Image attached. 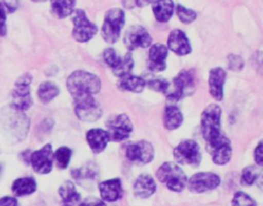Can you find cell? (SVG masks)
<instances>
[{
	"label": "cell",
	"instance_id": "obj_24",
	"mask_svg": "<svg viewBox=\"0 0 263 206\" xmlns=\"http://www.w3.org/2000/svg\"><path fill=\"white\" fill-rule=\"evenodd\" d=\"M183 123V114L176 106H167L163 114V125L168 130L179 128Z\"/></svg>",
	"mask_w": 263,
	"mask_h": 206
},
{
	"label": "cell",
	"instance_id": "obj_5",
	"mask_svg": "<svg viewBox=\"0 0 263 206\" xmlns=\"http://www.w3.org/2000/svg\"><path fill=\"white\" fill-rule=\"evenodd\" d=\"M194 90V77L189 71H181L170 83L166 98L171 101H178Z\"/></svg>",
	"mask_w": 263,
	"mask_h": 206
},
{
	"label": "cell",
	"instance_id": "obj_30",
	"mask_svg": "<svg viewBox=\"0 0 263 206\" xmlns=\"http://www.w3.org/2000/svg\"><path fill=\"white\" fill-rule=\"evenodd\" d=\"M260 173H261V170L258 167V165H251L246 167L241 172L240 183L242 186L253 184L258 179Z\"/></svg>",
	"mask_w": 263,
	"mask_h": 206
},
{
	"label": "cell",
	"instance_id": "obj_1",
	"mask_svg": "<svg viewBox=\"0 0 263 206\" xmlns=\"http://www.w3.org/2000/svg\"><path fill=\"white\" fill-rule=\"evenodd\" d=\"M67 89L75 100L93 96L101 89V80L89 72L75 71L67 79Z\"/></svg>",
	"mask_w": 263,
	"mask_h": 206
},
{
	"label": "cell",
	"instance_id": "obj_15",
	"mask_svg": "<svg viewBox=\"0 0 263 206\" xmlns=\"http://www.w3.org/2000/svg\"><path fill=\"white\" fill-rule=\"evenodd\" d=\"M209 153L212 156V161L219 166L226 165L232 156V149L228 138L223 136L215 143L206 147Z\"/></svg>",
	"mask_w": 263,
	"mask_h": 206
},
{
	"label": "cell",
	"instance_id": "obj_36",
	"mask_svg": "<svg viewBox=\"0 0 263 206\" xmlns=\"http://www.w3.org/2000/svg\"><path fill=\"white\" fill-rule=\"evenodd\" d=\"M227 65H228V68L231 70V71H234V72H238L240 71L242 68H243V58L240 56V55H237V54H229L228 55V58H227Z\"/></svg>",
	"mask_w": 263,
	"mask_h": 206
},
{
	"label": "cell",
	"instance_id": "obj_2",
	"mask_svg": "<svg viewBox=\"0 0 263 206\" xmlns=\"http://www.w3.org/2000/svg\"><path fill=\"white\" fill-rule=\"evenodd\" d=\"M221 115L222 110L220 106L216 104L209 105L201 114V134L205 140L206 147L215 143L224 136L221 128Z\"/></svg>",
	"mask_w": 263,
	"mask_h": 206
},
{
	"label": "cell",
	"instance_id": "obj_6",
	"mask_svg": "<svg viewBox=\"0 0 263 206\" xmlns=\"http://www.w3.org/2000/svg\"><path fill=\"white\" fill-rule=\"evenodd\" d=\"M177 163L182 165L198 166L201 161L199 145L193 139L182 140L173 151Z\"/></svg>",
	"mask_w": 263,
	"mask_h": 206
},
{
	"label": "cell",
	"instance_id": "obj_13",
	"mask_svg": "<svg viewBox=\"0 0 263 206\" xmlns=\"http://www.w3.org/2000/svg\"><path fill=\"white\" fill-rule=\"evenodd\" d=\"M54 153L51 145H45L40 150L35 151L30 156V163L35 172L39 174H47L51 171L53 165Z\"/></svg>",
	"mask_w": 263,
	"mask_h": 206
},
{
	"label": "cell",
	"instance_id": "obj_22",
	"mask_svg": "<svg viewBox=\"0 0 263 206\" xmlns=\"http://www.w3.org/2000/svg\"><path fill=\"white\" fill-rule=\"evenodd\" d=\"M62 200V206H78L80 202V194L76 191L75 186L71 181H65L59 189Z\"/></svg>",
	"mask_w": 263,
	"mask_h": 206
},
{
	"label": "cell",
	"instance_id": "obj_28",
	"mask_svg": "<svg viewBox=\"0 0 263 206\" xmlns=\"http://www.w3.org/2000/svg\"><path fill=\"white\" fill-rule=\"evenodd\" d=\"M59 92L60 90L55 84H53L52 82L46 81V82H42L39 85L37 90V95L43 104H47L51 101L59 94Z\"/></svg>",
	"mask_w": 263,
	"mask_h": 206
},
{
	"label": "cell",
	"instance_id": "obj_3",
	"mask_svg": "<svg viewBox=\"0 0 263 206\" xmlns=\"http://www.w3.org/2000/svg\"><path fill=\"white\" fill-rule=\"evenodd\" d=\"M157 179L173 192H181L187 184V176L181 167L174 162H165L156 171Z\"/></svg>",
	"mask_w": 263,
	"mask_h": 206
},
{
	"label": "cell",
	"instance_id": "obj_20",
	"mask_svg": "<svg viewBox=\"0 0 263 206\" xmlns=\"http://www.w3.org/2000/svg\"><path fill=\"white\" fill-rule=\"evenodd\" d=\"M86 140L89 145V148L95 154H99L105 150L107 147L110 136L108 131L100 129V128H95L90 129L86 132Z\"/></svg>",
	"mask_w": 263,
	"mask_h": 206
},
{
	"label": "cell",
	"instance_id": "obj_44",
	"mask_svg": "<svg viewBox=\"0 0 263 206\" xmlns=\"http://www.w3.org/2000/svg\"><path fill=\"white\" fill-rule=\"evenodd\" d=\"M149 2H150V0H135V4L140 6V7L146 6Z\"/></svg>",
	"mask_w": 263,
	"mask_h": 206
},
{
	"label": "cell",
	"instance_id": "obj_4",
	"mask_svg": "<svg viewBox=\"0 0 263 206\" xmlns=\"http://www.w3.org/2000/svg\"><path fill=\"white\" fill-rule=\"evenodd\" d=\"M124 20V11L120 8H112L106 12L102 26V37L107 43L117 42Z\"/></svg>",
	"mask_w": 263,
	"mask_h": 206
},
{
	"label": "cell",
	"instance_id": "obj_9",
	"mask_svg": "<svg viewBox=\"0 0 263 206\" xmlns=\"http://www.w3.org/2000/svg\"><path fill=\"white\" fill-rule=\"evenodd\" d=\"M110 140L122 141L130 135L133 131V124L129 117L125 114L116 115L109 119L106 124Z\"/></svg>",
	"mask_w": 263,
	"mask_h": 206
},
{
	"label": "cell",
	"instance_id": "obj_17",
	"mask_svg": "<svg viewBox=\"0 0 263 206\" xmlns=\"http://www.w3.org/2000/svg\"><path fill=\"white\" fill-rule=\"evenodd\" d=\"M167 48L177 55H186L191 52V45L186 34L179 30H173L167 38Z\"/></svg>",
	"mask_w": 263,
	"mask_h": 206
},
{
	"label": "cell",
	"instance_id": "obj_39",
	"mask_svg": "<svg viewBox=\"0 0 263 206\" xmlns=\"http://www.w3.org/2000/svg\"><path fill=\"white\" fill-rule=\"evenodd\" d=\"M3 3L0 2V36H5L6 34V11Z\"/></svg>",
	"mask_w": 263,
	"mask_h": 206
},
{
	"label": "cell",
	"instance_id": "obj_7",
	"mask_svg": "<svg viewBox=\"0 0 263 206\" xmlns=\"http://www.w3.org/2000/svg\"><path fill=\"white\" fill-rule=\"evenodd\" d=\"M32 82L31 74L22 75L15 82L12 91V107L17 111H26L31 108L33 99L30 94V85Z\"/></svg>",
	"mask_w": 263,
	"mask_h": 206
},
{
	"label": "cell",
	"instance_id": "obj_18",
	"mask_svg": "<svg viewBox=\"0 0 263 206\" xmlns=\"http://www.w3.org/2000/svg\"><path fill=\"white\" fill-rule=\"evenodd\" d=\"M99 191L102 200L105 202H116L123 195V189L119 178H112L100 182Z\"/></svg>",
	"mask_w": 263,
	"mask_h": 206
},
{
	"label": "cell",
	"instance_id": "obj_8",
	"mask_svg": "<svg viewBox=\"0 0 263 206\" xmlns=\"http://www.w3.org/2000/svg\"><path fill=\"white\" fill-rule=\"evenodd\" d=\"M72 22L74 25L72 34L76 41L87 42L97 34V26L87 18L84 10L76 9L74 11Z\"/></svg>",
	"mask_w": 263,
	"mask_h": 206
},
{
	"label": "cell",
	"instance_id": "obj_19",
	"mask_svg": "<svg viewBox=\"0 0 263 206\" xmlns=\"http://www.w3.org/2000/svg\"><path fill=\"white\" fill-rule=\"evenodd\" d=\"M168 48L161 43L151 45L149 50L148 67L152 72H162L166 68L165 59L167 57Z\"/></svg>",
	"mask_w": 263,
	"mask_h": 206
},
{
	"label": "cell",
	"instance_id": "obj_31",
	"mask_svg": "<svg viewBox=\"0 0 263 206\" xmlns=\"http://www.w3.org/2000/svg\"><path fill=\"white\" fill-rule=\"evenodd\" d=\"M134 67V59L130 53H126L124 57L121 59L120 64L113 69V73L117 77H125L129 75V72L133 70Z\"/></svg>",
	"mask_w": 263,
	"mask_h": 206
},
{
	"label": "cell",
	"instance_id": "obj_26",
	"mask_svg": "<svg viewBox=\"0 0 263 206\" xmlns=\"http://www.w3.org/2000/svg\"><path fill=\"white\" fill-rule=\"evenodd\" d=\"M50 5L52 13L58 18H65L73 12L75 0H51Z\"/></svg>",
	"mask_w": 263,
	"mask_h": 206
},
{
	"label": "cell",
	"instance_id": "obj_38",
	"mask_svg": "<svg viewBox=\"0 0 263 206\" xmlns=\"http://www.w3.org/2000/svg\"><path fill=\"white\" fill-rule=\"evenodd\" d=\"M254 159L258 166L263 167V140H261L254 150Z\"/></svg>",
	"mask_w": 263,
	"mask_h": 206
},
{
	"label": "cell",
	"instance_id": "obj_33",
	"mask_svg": "<svg viewBox=\"0 0 263 206\" xmlns=\"http://www.w3.org/2000/svg\"><path fill=\"white\" fill-rule=\"evenodd\" d=\"M231 206H257V204L248 194L239 191L234 194L231 200Z\"/></svg>",
	"mask_w": 263,
	"mask_h": 206
},
{
	"label": "cell",
	"instance_id": "obj_23",
	"mask_svg": "<svg viewBox=\"0 0 263 206\" xmlns=\"http://www.w3.org/2000/svg\"><path fill=\"white\" fill-rule=\"evenodd\" d=\"M152 11L158 22L166 23L174 13V2L173 0H155L152 2Z\"/></svg>",
	"mask_w": 263,
	"mask_h": 206
},
{
	"label": "cell",
	"instance_id": "obj_42",
	"mask_svg": "<svg viewBox=\"0 0 263 206\" xmlns=\"http://www.w3.org/2000/svg\"><path fill=\"white\" fill-rule=\"evenodd\" d=\"M254 61L256 64V68L263 72V51H258L255 53Z\"/></svg>",
	"mask_w": 263,
	"mask_h": 206
},
{
	"label": "cell",
	"instance_id": "obj_34",
	"mask_svg": "<svg viewBox=\"0 0 263 206\" xmlns=\"http://www.w3.org/2000/svg\"><path fill=\"white\" fill-rule=\"evenodd\" d=\"M176 11H177V15L179 17V19L183 23V24H191L192 22L195 20L196 18V12L192 9H189V8H186L185 6L183 5H177V8H176Z\"/></svg>",
	"mask_w": 263,
	"mask_h": 206
},
{
	"label": "cell",
	"instance_id": "obj_21",
	"mask_svg": "<svg viewBox=\"0 0 263 206\" xmlns=\"http://www.w3.org/2000/svg\"><path fill=\"white\" fill-rule=\"evenodd\" d=\"M156 191V183L149 174H141L134 183V195L141 199L152 196Z\"/></svg>",
	"mask_w": 263,
	"mask_h": 206
},
{
	"label": "cell",
	"instance_id": "obj_29",
	"mask_svg": "<svg viewBox=\"0 0 263 206\" xmlns=\"http://www.w3.org/2000/svg\"><path fill=\"white\" fill-rule=\"evenodd\" d=\"M72 175L78 181H82L85 179H95L98 175V170L95 164L85 165L82 168L74 169L72 171Z\"/></svg>",
	"mask_w": 263,
	"mask_h": 206
},
{
	"label": "cell",
	"instance_id": "obj_40",
	"mask_svg": "<svg viewBox=\"0 0 263 206\" xmlns=\"http://www.w3.org/2000/svg\"><path fill=\"white\" fill-rule=\"evenodd\" d=\"M78 206H106L103 200L95 198V197H88L83 202H81Z\"/></svg>",
	"mask_w": 263,
	"mask_h": 206
},
{
	"label": "cell",
	"instance_id": "obj_32",
	"mask_svg": "<svg viewBox=\"0 0 263 206\" xmlns=\"http://www.w3.org/2000/svg\"><path fill=\"white\" fill-rule=\"evenodd\" d=\"M71 155H72V152L67 147H60L54 152V158H55L57 163L60 168L65 169L68 167L69 162L71 160Z\"/></svg>",
	"mask_w": 263,
	"mask_h": 206
},
{
	"label": "cell",
	"instance_id": "obj_35",
	"mask_svg": "<svg viewBox=\"0 0 263 206\" xmlns=\"http://www.w3.org/2000/svg\"><path fill=\"white\" fill-rule=\"evenodd\" d=\"M103 57H104V60L105 63L112 68V70L114 68H116L120 61H121V57L116 53V51L113 49V48H107L104 50L103 52Z\"/></svg>",
	"mask_w": 263,
	"mask_h": 206
},
{
	"label": "cell",
	"instance_id": "obj_25",
	"mask_svg": "<svg viewBox=\"0 0 263 206\" xmlns=\"http://www.w3.org/2000/svg\"><path fill=\"white\" fill-rule=\"evenodd\" d=\"M36 189L37 184L35 179L28 176L17 178L11 184V191L17 197L31 195L36 191Z\"/></svg>",
	"mask_w": 263,
	"mask_h": 206
},
{
	"label": "cell",
	"instance_id": "obj_45",
	"mask_svg": "<svg viewBox=\"0 0 263 206\" xmlns=\"http://www.w3.org/2000/svg\"><path fill=\"white\" fill-rule=\"evenodd\" d=\"M37 1V0H36ZM38 1H43V0H38Z\"/></svg>",
	"mask_w": 263,
	"mask_h": 206
},
{
	"label": "cell",
	"instance_id": "obj_41",
	"mask_svg": "<svg viewBox=\"0 0 263 206\" xmlns=\"http://www.w3.org/2000/svg\"><path fill=\"white\" fill-rule=\"evenodd\" d=\"M0 206H21L18 204V201L14 197L5 196L0 198Z\"/></svg>",
	"mask_w": 263,
	"mask_h": 206
},
{
	"label": "cell",
	"instance_id": "obj_12",
	"mask_svg": "<svg viewBox=\"0 0 263 206\" xmlns=\"http://www.w3.org/2000/svg\"><path fill=\"white\" fill-rule=\"evenodd\" d=\"M124 45L130 51L137 48H147L152 44V37L142 26H130L124 34Z\"/></svg>",
	"mask_w": 263,
	"mask_h": 206
},
{
	"label": "cell",
	"instance_id": "obj_16",
	"mask_svg": "<svg viewBox=\"0 0 263 206\" xmlns=\"http://www.w3.org/2000/svg\"><path fill=\"white\" fill-rule=\"evenodd\" d=\"M226 80V72L220 67H216L210 70L209 73V92L211 96L220 101L224 96V83Z\"/></svg>",
	"mask_w": 263,
	"mask_h": 206
},
{
	"label": "cell",
	"instance_id": "obj_27",
	"mask_svg": "<svg viewBox=\"0 0 263 206\" xmlns=\"http://www.w3.org/2000/svg\"><path fill=\"white\" fill-rule=\"evenodd\" d=\"M146 86V82L142 77L127 75L121 79L119 82V87L123 90L132 91V92H142Z\"/></svg>",
	"mask_w": 263,
	"mask_h": 206
},
{
	"label": "cell",
	"instance_id": "obj_37",
	"mask_svg": "<svg viewBox=\"0 0 263 206\" xmlns=\"http://www.w3.org/2000/svg\"><path fill=\"white\" fill-rule=\"evenodd\" d=\"M170 82L165 81V80H160V79H154L148 82V86L150 89L154 90V91H158V92H162L165 93L167 88H168Z\"/></svg>",
	"mask_w": 263,
	"mask_h": 206
},
{
	"label": "cell",
	"instance_id": "obj_14",
	"mask_svg": "<svg viewBox=\"0 0 263 206\" xmlns=\"http://www.w3.org/2000/svg\"><path fill=\"white\" fill-rule=\"evenodd\" d=\"M126 158L138 164H147L153 160L154 149L152 145L146 140H140L130 143L125 151Z\"/></svg>",
	"mask_w": 263,
	"mask_h": 206
},
{
	"label": "cell",
	"instance_id": "obj_11",
	"mask_svg": "<svg viewBox=\"0 0 263 206\" xmlns=\"http://www.w3.org/2000/svg\"><path fill=\"white\" fill-rule=\"evenodd\" d=\"M102 108L93 96L75 100V114L84 122H95L102 116Z\"/></svg>",
	"mask_w": 263,
	"mask_h": 206
},
{
	"label": "cell",
	"instance_id": "obj_43",
	"mask_svg": "<svg viewBox=\"0 0 263 206\" xmlns=\"http://www.w3.org/2000/svg\"><path fill=\"white\" fill-rule=\"evenodd\" d=\"M2 1H3V5L5 6V8H6L9 12L15 11V9H16L17 6H18L17 0H2Z\"/></svg>",
	"mask_w": 263,
	"mask_h": 206
},
{
	"label": "cell",
	"instance_id": "obj_10",
	"mask_svg": "<svg viewBox=\"0 0 263 206\" xmlns=\"http://www.w3.org/2000/svg\"><path fill=\"white\" fill-rule=\"evenodd\" d=\"M221 183L220 176L213 172H197L193 174L187 181V187L190 192L204 193L212 191Z\"/></svg>",
	"mask_w": 263,
	"mask_h": 206
}]
</instances>
